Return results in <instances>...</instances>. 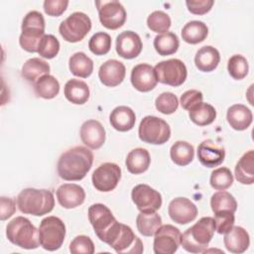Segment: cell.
I'll use <instances>...</instances> for the list:
<instances>
[{
    "label": "cell",
    "mask_w": 254,
    "mask_h": 254,
    "mask_svg": "<svg viewBox=\"0 0 254 254\" xmlns=\"http://www.w3.org/2000/svg\"><path fill=\"white\" fill-rule=\"evenodd\" d=\"M214 231V218L210 216L201 217L181 235V245L186 251L190 253L205 252Z\"/></svg>",
    "instance_id": "7a4b0ae2"
},
{
    "label": "cell",
    "mask_w": 254,
    "mask_h": 254,
    "mask_svg": "<svg viewBox=\"0 0 254 254\" xmlns=\"http://www.w3.org/2000/svg\"><path fill=\"white\" fill-rule=\"evenodd\" d=\"M131 197L141 212H155L162 206V195L148 185L135 186L131 191Z\"/></svg>",
    "instance_id": "5bb4252c"
},
{
    "label": "cell",
    "mask_w": 254,
    "mask_h": 254,
    "mask_svg": "<svg viewBox=\"0 0 254 254\" xmlns=\"http://www.w3.org/2000/svg\"><path fill=\"white\" fill-rule=\"evenodd\" d=\"M67 0H46L44 2V11L52 17L61 16L67 8Z\"/></svg>",
    "instance_id": "c3c4849f"
},
{
    "label": "cell",
    "mask_w": 254,
    "mask_h": 254,
    "mask_svg": "<svg viewBox=\"0 0 254 254\" xmlns=\"http://www.w3.org/2000/svg\"><path fill=\"white\" fill-rule=\"evenodd\" d=\"M138 231L147 237L155 235L156 231L162 225L161 216L155 212H140L136 218Z\"/></svg>",
    "instance_id": "e575fe53"
},
{
    "label": "cell",
    "mask_w": 254,
    "mask_h": 254,
    "mask_svg": "<svg viewBox=\"0 0 254 254\" xmlns=\"http://www.w3.org/2000/svg\"><path fill=\"white\" fill-rule=\"evenodd\" d=\"M181 231L172 224L161 225L155 233L153 250L156 254H173L181 245Z\"/></svg>",
    "instance_id": "4fadbf2b"
},
{
    "label": "cell",
    "mask_w": 254,
    "mask_h": 254,
    "mask_svg": "<svg viewBox=\"0 0 254 254\" xmlns=\"http://www.w3.org/2000/svg\"><path fill=\"white\" fill-rule=\"evenodd\" d=\"M103 242L107 243L117 253L140 254L143 252V243L135 235L132 228L118 221L112 226Z\"/></svg>",
    "instance_id": "5b68a950"
},
{
    "label": "cell",
    "mask_w": 254,
    "mask_h": 254,
    "mask_svg": "<svg viewBox=\"0 0 254 254\" xmlns=\"http://www.w3.org/2000/svg\"><path fill=\"white\" fill-rule=\"evenodd\" d=\"M155 106L159 112L169 115L177 111L179 107V100L174 93L163 92L156 98Z\"/></svg>",
    "instance_id": "ee69618b"
},
{
    "label": "cell",
    "mask_w": 254,
    "mask_h": 254,
    "mask_svg": "<svg viewBox=\"0 0 254 254\" xmlns=\"http://www.w3.org/2000/svg\"><path fill=\"white\" fill-rule=\"evenodd\" d=\"M17 206L25 214L42 216L50 213L55 206V197L49 190L24 189L17 196Z\"/></svg>",
    "instance_id": "3957f363"
},
{
    "label": "cell",
    "mask_w": 254,
    "mask_h": 254,
    "mask_svg": "<svg viewBox=\"0 0 254 254\" xmlns=\"http://www.w3.org/2000/svg\"><path fill=\"white\" fill-rule=\"evenodd\" d=\"M225 158V151L221 146L212 140L202 141L197 147V159L206 168H214L222 164Z\"/></svg>",
    "instance_id": "ffe728a7"
},
{
    "label": "cell",
    "mask_w": 254,
    "mask_h": 254,
    "mask_svg": "<svg viewBox=\"0 0 254 254\" xmlns=\"http://www.w3.org/2000/svg\"><path fill=\"white\" fill-rule=\"evenodd\" d=\"M45 19L38 11H30L23 19L19 44L29 53H38L39 44L45 34Z\"/></svg>",
    "instance_id": "8992f818"
},
{
    "label": "cell",
    "mask_w": 254,
    "mask_h": 254,
    "mask_svg": "<svg viewBox=\"0 0 254 254\" xmlns=\"http://www.w3.org/2000/svg\"><path fill=\"white\" fill-rule=\"evenodd\" d=\"M214 222H215V230L219 234H225L229 231L235 221L234 212L228 210H222L214 213Z\"/></svg>",
    "instance_id": "bcb514c9"
},
{
    "label": "cell",
    "mask_w": 254,
    "mask_h": 254,
    "mask_svg": "<svg viewBox=\"0 0 254 254\" xmlns=\"http://www.w3.org/2000/svg\"><path fill=\"white\" fill-rule=\"evenodd\" d=\"M223 243L227 251L234 254H240L248 249L250 237L243 227L232 226V228L225 233Z\"/></svg>",
    "instance_id": "603a6c76"
},
{
    "label": "cell",
    "mask_w": 254,
    "mask_h": 254,
    "mask_svg": "<svg viewBox=\"0 0 254 254\" xmlns=\"http://www.w3.org/2000/svg\"><path fill=\"white\" fill-rule=\"evenodd\" d=\"M202 99H203V95L201 91L196 89H190L181 95L180 103L185 110H190L191 107H193L197 103L202 102Z\"/></svg>",
    "instance_id": "7dc6e473"
},
{
    "label": "cell",
    "mask_w": 254,
    "mask_h": 254,
    "mask_svg": "<svg viewBox=\"0 0 254 254\" xmlns=\"http://www.w3.org/2000/svg\"><path fill=\"white\" fill-rule=\"evenodd\" d=\"M92 163L93 154L89 149L83 146L72 147L59 158L58 175L64 181H80L87 175Z\"/></svg>",
    "instance_id": "6da1fadb"
},
{
    "label": "cell",
    "mask_w": 254,
    "mask_h": 254,
    "mask_svg": "<svg viewBox=\"0 0 254 254\" xmlns=\"http://www.w3.org/2000/svg\"><path fill=\"white\" fill-rule=\"evenodd\" d=\"M227 70L229 75L232 78L236 80L243 79L248 74V70H249L248 62L241 55H233L228 60Z\"/></svg>",
    "instance_id": "60d3db41"
},
{
    "label": "cell",
    "mask_w": 254,
    "mask_h": 254,
    "mask_svg": "<svg viewBox=\"0 0 254 254\" xmlns=\"http://www.w3.org/2000/svg\"><path fill=\"white\" fill-rule=\"evenodd\" d=\"M138 135L144 143L162 145L170 140L171 128L164 119L148 115L141 120Z\"/></svg>",
    "instance_id": "ba28073f"
},
{
    "label": "cell",
    "mask_w": 254,
    "mask_h": 254,
    "mask_svg": "<svg viewBox=\"0 0 254 254\" xmlns=\"http://www.w3.org/2000/svg\"><path fill=\"white\" fill-rule=\"evenodd\" d=\"M131 83L135 89L141 92H148L154 89L158 79L154 67L148 64H139L132 68Z\"/></svg>",
    "instance_id": "d6986e66"
},
{
    "label": "cell",
    "mask_w": 254,
    "mask_h": 254,
    "mask_svg": "<svg viewBox=\"0 0 254 254\" xmlns=\"http://www.w3.org/2000/svg\"><path fill=\"white\" fill-rule=\"evenodd\" d=\"M68 67L73 75L86 78L93 71V62L84 53L77 52L69 58Z\"/></svg>",
    "instance_id": "1f68e13d"
},
{
    "label": "cell",
    "mask_w": 254,
    "mask_h": 254,
    "mask_svg": "<svg viewBox=\"0 0 254 254\" xmlns=\"http://www.w3.org/2000/svg\"><path fill=\"white\" fill-rule=\"evenodd\" d=\"M65 237V225L64 221L54 215L45 217L39 226L40 245L48 251L60 249Z\"/></svg>",
    "instance_id": "52a82bcc"
},
{
    "label": "cell",
    "mask_w": 254,
    "mask_h": 254,
    "mask_svg": "<svg viewBox=\"0 0 254 254\" xmlns=\"http://www.w3.org/2000/svg\"><path fill=\"white\" fill-rule=\"evenodd\" d=\"M234 174L236 180L242 185H252L254 183V152L249 150L238 160Z\"/></svg>",
    "instance_id": "f1b7e54d"
},
{
    "label": "cell",
    "mask_w": 254,
    "mask_h": 254,
    "mask_svg": "<svg viewBox=\"0 0 254 254\" xmlns=\"http://www.w3.org/2000/svg\"><path fill=\"white\" fill-rule=\"evenodd\" d=\"M60 51V42L54 35H45L38 48V54L44 59H54Z\"/></svg>",
    "instance_id": "7bdbcfd3"
},
{
    "label": "cell",
    "mask_w": 254,
    "mask_h": 254,
    "mask_svg": "<svg viewBox=\"0 0 254 254\" xmlns=\"http://www.w3.org/2000/svg\"><path fill=\"white\" fill-rule=\"evenodd\" d=\"M153 45L160 56H170L178 51L180 41L175 33L166 32L156 36Z\"/></svg>",
    "instance_id": "8d00e7d4"
},
{
    "label": "cell",
    "mask_w": 254,
    "mask_h": 254,
    "mask_svg": "<svg viewBox=\"0 0 254 254\" xmlns=\"http://www.w3.org/2000/svg\"><path fill=\"white\" fill-rule=\"evenodd\" d=\"M190 119L198 126L211 124L216 118V110L209 103L200 102L189 110Z\"/></svg>",
    "instance_id": "d6a6232c"
},
{
    "label": "cell",
    "mask_w": 254,
    "mask_h": 254,
    "mask_svg": "<svg viewBox=\"0 0 254 254\" xmlns=\"http://www.w3.org/2000/svg\"><path fill=\"white\" fill-rule=\"evenodd\" d=\"M50 73V65L40 58L29 59L22 66L21 75L28 82L35 83L42 76Z\"/></svg>",
    "instance_id": "f546056e"
},
{
    "label": "cell",
    "mask_w": 254,
    "mask_h": 254,
    "mask_svg": "<svg viewBox=\"0 0 254 254\" xmlns=\"http://www.w3.org/2000/svg\"><path fill=\"white\" fill-rule=\"evenodd\" d=\"M16 211L15 200L11 197L1 196L0 198V218L1 220H6L10 218Z\"/></svg>",
    "instance_id": "f907efd6"
},
{
    "label": "cell",
    "mask_w": 254,
    "mask_h": 254,
    "mask_svg": "<svg viewBox=\"0 0 254 254\" xmlns=\"http://www.w3.org/2000/svg\"><path fill=\"white\" fill-rule=\"evenodd\" d=\"M109 121L111 126L119 132H127L131 130L136 122L135 112L128 106L121 105L115 107L110 115Z\"/></svg>",
    "instance_id": "d4e9b609"
},
{
    "label": "cell",
    "mask_w": 254,
    "mask_h": 254,
    "mask_svg": "<svg viewBox=\"0 0 254 254\" xmlns=\"http://www.w3.org/2000/svg\"><path fill=\"white\" fill-rule=\"evenodd\" d=\"M7 239L23 249H36L40 246L39 229L26 217L16 216L6 226Z\"/></svg>",
    "instance_id": "277c9868"
},
{
    "label": "cell",
    "mask_w": 254,
    "mask_h": 254,
    "mask_svg": "<svg viewBox=\"0 0 254 254\" xmlns=\"http://www.w3.org/2000/svg\"><path fill=\"white\" fill-rule=\"evenodd\" d=\"M88 219L96 236L103 241L112 226L117 222L111 210L103 203H94L88 208Z\"/></svg>",
    "instance_id": "9a60e30c"
},
{
    "label": "cell",
    "mask_w": 254,
    "mask_h": 254,
    "mask_svg": "<svg viewBox=\"0 0 254 254\" xmlns=\"http://www.w3.org/2000/svg\"><path fill=\"white\" fill-rule=\"evenodd\" d=\"M69 252L72 254H92L94 252L93 241L86 235H77L69 244Z\"/></svg>",
    "instance_id": "f6af8a7d"
},
{
    "label": "cell",
    "mask_w": 254,
    "mask_h": 254,
    "mask_svg": "<svg viewBox=\"0 0 254 254\" xmlns=\"http://www.w3.org/2000/svg\"><path fill=\"white\" fill-rule=\"evenodd\" d=\"M159 82L174 87L182 85L188 76L186 64L179 59H170L158 63L154 67Z\"/></svg>",
    "instance_id": "30bf717a"
},
{
    "label": "cell",
    "mask_w": 254,
    "mask_h": 254,
    "mask_svg": "<svg viewBox=\"0 0 254 254\" xmlns=\"http://www.w3.org/2000/svg\"><path fill=\"white\" fill-rule=\"evenodd\" d=\"M214 4L213 0H190L186 1L188 10L194 15H204L209 12Z\"/></svg>",
    "instance_id": "681fc988"
},
{
    "label": "cell",
    "mask_w": 254,
    "mask_h": 254,
    "mask_svg": "<svg viewBox=\"0 0 254 254\" xmlns=\"http://www.w3.org/2000/svg\"><path fill=\"white\" fill-rule=\"evenodd\" d=\"M91 30L90 18L82 12H74L64 20L59 27L63 39L68 43H77Z\"/></svg>",
    "instance_id": "9c48e42d"
},
{
    "label": "cell",
    "mask_w": 254,
    "mask_h": 254,
    "mask_svg": "<svg viewBox=\"0 0 254 254\" xmlns=\"http://www.w3.org/2000/svg\"><path fill=\"white\" fill-rule=\"evenodd\" d=\"M208 35V28L206 24L201 21L193 20L188 22L182 29L183 40L191 45H196L203 42Z\"/></svg>",
    "instance_id": "4dcf8cb0"
},
{
    "label": "cell",
    "mask_w": 254,
    "mask_h": 254,
    "mask_svg": "<svg viewBox=\"0 0 254 254\" xmlns=\"http://www.w3.org/2000/svg\"><path fill=\"white\" fill-rule=\"evenodd\" d=\"M59 203L66 209L75 208L81 205L85 199V191L82 187L76 184H64L57 190Z\"/></svg>",
    "instance_id": "7402d4cb"
},
{
    "label": "cell",
    "mask_w": 254,
    "mask_h": 254,
    "mask_svg": "<svg viewBox=\"0 0 254 254\" xmlns=\"http://www.w3.org/2000/svg\"><path fill=\"white\" fill-rule=\"evenodd\" d=\"M168 213L176 223L188 224L195 219L197 207L187 197H176L169 203Z\"/></svg>",
    "instance_id": "2e32d148"
},
{
    "label": "cell",
    "mask_w": 254,
    "mask_h": 254,
    "mask_svg": "<svg viewBox=\"0 0 254 254\" xmlns=\"http://www.w3.org/2000/svg\"><path fill=\"white\" fill-rule=\"evenodd\" d=\"M64 94L69 102L81 105L88 100L90 91L86 82L80 79L71 78L64 84Z\"/></svg>",
    "instance_id": "4316f807"
},
{
    "label": "cell",
    "mask_w": 254,
    "mask_h": 254,
    "mask_svg": "<svg viewBox=\"0 0 254 254\" xmlns=\"http://www.w3.org/2000/svg\"><path fill=\"white\" fill-rule=\"evenodd\" d=\"M79 134L82 143L92 150L99 149L105 142V129L102 124L95 119L84 121L80 127Z\"/></svg>",
    "instance_id": "ac0fdd59"
},
{
    "label": "cell",
    "mask_w": 254,
    "mask_h": 254,
    "mask_svg": "<svg viewBox=\"0 0 254 254\" xmlns=\"http://www.w3.org/2000/svg\"><path fill=\"white\" fill-rule=\"evenodd\" d=\"M88 48L95 56L106 55L111 49V37L105 32H97L90 38Z\"/></svg>",
    "instance_id": "b9f144b4"
},
{
    "label": "cell",
    "mask_w": 254,
    "mask_h": 254,
    "mask_svg": "<svg viewBox=\"0 0 254 254\" xmlns=\"http://www.w3.org/2000/svg\"><path fill=\"white\" fill-rule=\"evenodd\" d=\"M99 21L109 30H117L125 24L126 11L123 5L116 0L95 1Z\"/></svg>",
    "instance_id": "8fae6325"
},
{
    "label": "cell",
    "mask_w": 254,
    "mask_h": 254,
    "mask_svg": "<svg viewBox=\"0 0 254 254\" xmlns=\"http://www.w3.org/2000/svg\"><path fill=\"white\" fill-rule=\"evenodd\" d=\"M226 119L230 127L237 131L246 130L252 123L251 110L243 104H233L227 109Z\"/></svg>",
    "instance_id": "cb8c5ba5"
},
{
    "label": "cell",
    "mask_w": 254,
    "mask_h": 254,
    "mask_svg": "<svg viewBox=\"0 0 254 254\" xmlns=\"http://www.w3.org/2000/svg\"><path fill=\"white\" fill-rule=\"evenodd\" d=\"M33 86L36 95L44 99H53L60 92V82L51 74L42 76L33 84Z\"/></svg>",
    "instance_id": "d590c367"
},
{
    "label": "cell",
    "mask_w": 254,
    "mask_h": 254,
    "mask_svg": "<svg viewBox=\"0 0 254 254\" xmlns=\"http://www.w3.org/2000/svg\"><path fill=\"white\" fill-rule=\"evenodd\" d=\"M151 157L149 152L144 148H135L131 150L126 157V167L129 173L140 175L149 169Z\"/></svg>",
    "instance_id": "83f0119b"
},
{
    "label": "cell",
    "mask_w": 254,
    "mask_h": 254,
    "mask_svg": "<svg viewBox=\"0 0 254 254\" xmlns=\"http://www.w3.org/2000/svg\"><path fill=\"white\" fill-rule=\"evenodd\" d=\"M172 21L170 16L163 11H154L147 18L148 28L158 34H164L171 28Z\"/></svg>",
    "instance_id": "ab89813d"
},
{
    "label": "cell",
    "mask_w": 254,
    "mask_h": 254,
    "mask_svg": "<svg viewBox=\"0 0 254 254\" xmlns=\"http://www.w3.org/2000/svg\"><path fill=\"white\" fill-rule=\"evenodd\" d=\"M172 161L181 167L190 164L194 157L193 146L187 141H177L173 144L170 150Z\"/></svg>",
    "instance_id": "836d02e7"
},
{
    "label": "cell",
    "mask_w": 254,
    "mask_h": 254,
    "mask_svg": "<svg viewBox=\"0 0 254 254\" xmlns=\"http://www.w3.org/2000/svg\"><path fill=\"white\" fill-rule=\"evenodd\" d=\"M125 74V65L117 60L106 61L100 65L98 70V77L101 83L108 87L119 85L124 80Z\"/></svg>",
    "instance_id": "44dd1931"
},
{
    "label": "cell",
    "mask_w": 254,
    "mask_h": 254,
    "mask_svg": "<svg viewBox=\"0 0 254 254\" xmlns=\"http://www.w3.org/2000/svg\"><path fill=\"white\" fill-rule=\"evenodd\" d=\"M211 188L216 190H225L233 184V175L226 167H220L212 171L209 179Z\"/></svg>",
    "instance_id": "f35d334b"
},
{
    "label": "cell",
    "mask_w": 254,
    "mask_h": 254,
    "mask_svg": "<svg viewBox=\"0 0 254 254\" xmlns=\"http://www.w3.org/2000/svg\"><path fill=\"white\" fill-rule=\"evenodd\" d=\"M220 62L219 52L211 46L201 47L195 54L194 64L198 70L210 72L214 70Z\"/></svg>",
    "instance_id": "484cf974"
},
{
    "label": "cell",
    "mask_w": 254,
    "mask_h": 254,
    "mask_svg": "<svg viewBox=\"0 0 254 254\" xmlns=\"http://www.w3.org/2000/svg\"><path fill=\"white\" fill-rule=\"evenodd\" d=\"M142 48L140 36L133 31H124L116 38V52L123 59H135L140 55Z\"/></svg>",
    "instance_id": "e0dca14e"
},
{
    "label": "cell",
    "mask_w": 254,
    "mask_h": 254,
    "mask_svg": "<svg viewBox=\"0 0 254 254\" xmlns=\"http://www.w3.org/2000/svg\"><path fill=\"white\" fill-rule=\"evenodd\" d=\"M210 206L214 213L222 210L235 212L237 209V202L230 192L225 190H218L211 195Z\"/></svg>",
    "instance_id": "74e56055"
},
{
    "label": "cell",
    "mask_w": 254,
    "mask_h": 254,
    "mask_svg": "<svg viewBox=\"0 0 254 254\" xmlns=\"http://www.w3.org/2000/svg\"><path fill=\"white\" fill-rule=\"evenodd\" d=\"M121 179V169L115 163H103L92 173L93 187L102 192L113 190Z\"/></svg>",
    "instance_id": "7c38bea8"
}]
</instances>
